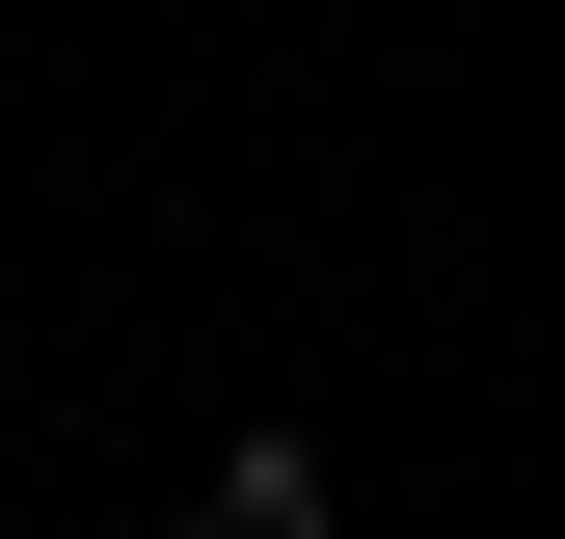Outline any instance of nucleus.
<instances>
[{"label": "nucleus", "instance_id": "obj_1", "mask_svg": "<svg viewBox=\"0 0 565 539\" xmlns=\"http://www.w3.org/2000/svg\"><path fill=\"white\" fill-rule=\"evenodd\" d=\"M189 512H216V539H350V486H323L297 432H216V486H189Z\"/></svg>", "mask_w": 565, "mask_h": 539}, {"label": "nucleus", "instance_id": "obj_2", "mask_svg": "<svg viewBox=\"0 0 565 539\" xmlns=\"http://www.w3.org/2000/svg\"><path fill=\"white\" fill-rule=\"evenodd\" d=\"M189 539H216V512H189Z\"/></svg>", "mask_w": 565, "mask_h": 539}]
</instances>
